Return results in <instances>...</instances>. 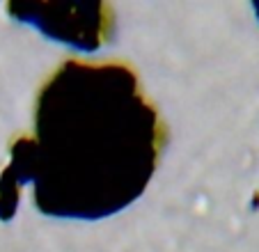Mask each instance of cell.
<instances>
[{"mask_svg": "<svg viewBox=\"0 0 259 252\" xmlns=\"http://www.w3.org/2000/svg\"><path fill=\"white\" fill-rule=\"evenodd\" d=\"M167 126L126 62L67 60L34 99L32 133L10 145L0 172V220H12L19 190L51 218L103 220L147 190Z\"/></svg>", "mask_w": 259, "mask_h": 252, "instance_id": "obj_1", "label": "cell"}]
</instances>
